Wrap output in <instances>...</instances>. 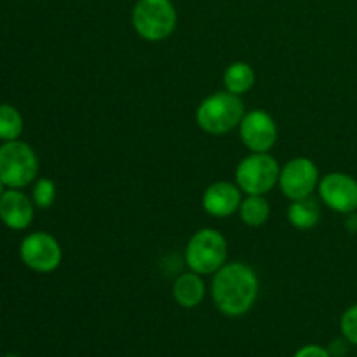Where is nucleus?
I'll return each mask as SVG.
<instances>
[{"mask_svg":"<svg viewBox=\"0 0 357 357\" xmlns=\"http://www.w3.org/2000/svg\"><path fill=\"white\" fill-rule=\"evenodd\" d=\"M20 257L30 271L49 274L61 265L63 251L54 236L49 232H33L21 241Z\"/></svg>","mask_w":357,"mask_h":357,"instance_id":"0eeeda50","label":"nucleus"},{"mask_svg":"<svg viewBox=\"0 0 357 357\" xmlns=\"http://www.w3.org/2000/svg\"><path fill=\"white\" fill-rule=\"evenodd\" d=\"M239 216L244 225L261 227L271 216V204L265 195H246L239 206Z\"/></svg>","mask_w":357,"mask_h":357,"instance_id":"dca6fc26","label":"nucleus"},{"mask_svg":"<svg viewBox=\"0 0 357 357\" xmlns=\"http://www.w3.org/2000/svg\"><path fill=\"white\" fill-rule=\"evenodd\" d=\"M319 169L316 162L307 157H295L281 167L279 188L289 201L312 197L319 187Z\"/></svg>","mask_w":357,"mask_h":357,"instance_id":"6e6552de","label":"nucleus"},{"mask_svg":"<svg viewBox=\"0 0 357 357\" xmlns=\"http://www.w3.org/2000/svg\"><path fill=\"white\" fill-rule=\"evenodd\" d=\"M227 239L216 229H201L185 248V261L192 272L211 275L227 264Z\"/></svg>","mask_w":357,"mask_h":357,"instance_id":"20e7f679","label":"nucleus"},{"mask_svg":"<svg viewBox=\"0 0 357 357\" xmlns=\"http://www.w3.org/2000/svg\"><path fill=\"white\" fill-rule=\"evenodd\" d=\"M23 132V117L20 110L9 103L0 105V139L14 142Z\"/></svg>","mask_w":357,"mask_h":357,"instance_id":"f3484780","label":"nucleus"},{"mask_svg":"<svg viewBox=\"0 0 357 357\" xmlns=\"http://www.w3.org/2000/svg\"><path fill=\"white\" fill-rule=\"evenodd\" d=\"M131 23L143 40L162 42L176 28V7L171 0H138L132 7Z\"/></svg>","mask_w":357,"mask_h":357,"instance_id":"7ed1b4c3","label":"nucleus"},{"mask_svg":"<svg viewBox=\"0 0 357 357\" xmlns=\"http://www.w3.org/2000/svg\"><path fill=\"white\" fill-rule=\"evenodd\" d=\"M206 296V284L201 274L185 272L176 278L173 284V298L183 309H195L202 303Z\"/></svg>","mask_w":357,"mask_h":357,"instance_id":"ddd939ff","label":"nucleus"},{"mask_svg":"<svg viewBox=\"0 0 357 357\" xmlns=\"http://www.w3.org/2000/svg\"><path fill=\"white\" fill-rule=\"evenodd\" d=\"M281 166L268 152H251L236 167V183L246 195H265L279 185Z\"/></svg>","mask_w":357,"mask_h":357,"instance_id":"423d86ee","label":"nucleus"},{"mask_svg":"<svg viewBox=\"0 0 357 357\" xmlns=\"http://www.w3.org/2000/svg\"><path fill=\"white\" fill-rule=\"evenodd\" d=\"M243 190L232 181H215L202 194V208L215 218H227L239 211Z\"/></svg>","mask_w":357,"mask_h":357,"instance_id":"9b49d317","label":"nucleus"},{"mask_svg":"<svg viewBox=\"0 0 357 357\" xmlns=\"http://www.w3.org/2000/svg\"><path fill=\"white\" fill-rule=\"evenodd\" d=\"M56 199V185L54 181L49 178H38L33 185V192H31V201L37 208L49 209Z\"/></svg>","mask_w":357,"mask_h":357,"instance_id":"a211bd4d","label":"nucleus"},{"mask_svg":"<svg viewBox=\"0 0 357 357\" xmlns=\"http://www.w3.org/2000/svg\"><path fill=\"white\" fill-rule=\"evenodd\" d=\"M244 114L246 110L241 96L229 91H220L202 100L195 112V121L208 135L223 136L239 128Z\"/></svg>","mask_w":357,"mask_h":357,"instance_id":"f03ea898","label":"nucleus"},{"mask_svg":"<svg viewBox=\"0 0 357 357\" xmlns=\"http://www.w3.org/2000/svg\"><path fill=\"white\" fill-rule=\"evenodd\" d=\"M6 357H20L17 354H13V352H10V354H7Z\"/></svg>","mask_w":357,"mask_h":357,"instance_id":"b1692460","label":"nucleus"},{"mask_svg":"<svg viewBox=\"0 0 357 357\" xmlns=\"http://www.w3.org/2000/svg\"><path fill=\"white\" fill-rule=\"evenodd\" d=\"M340 331L342 337L351 345L357 347V303L349 307L340 317Z\"/></svg>","mask_w":357,"mask_h":357,"instance_id":"6ab92c4d","label":"nucleus"},{"mask_svg":"<svg viewBox=\"0 0 357 357\" xmlns=\"http://www.w3.org/2000/svg\"><path fill=\"white\" fill-rule=\"evenodd\" d=\"M35 204L21 188H9L0 199V220L10 230H24L31 225Z\"/></svg>","mask_w":357,"mask_h":357,"instance_id":"f8f14e48","label":"nucleus"},{"mask_svg":"<svg viewBox=\"0 0 357 357\" xmlns=\"http://www.w3.org/2000/svg\"><path fill=\"white\" fill-rule=\"evenodd\" d=\"M293 357H333V356H331V352L328 351L326 347H321V345H316V344H309L300 347Z\"/></svg>","mask_w":357,"mask_h":357,"instance_id":"aec40b11","label":"nucleus"},{"mask_svg":"<svg viewBox=\"0 0 357 357\" xmlns=\"http://www.w3.org/2000/svg\"><path fill=\"white\" fill-rule=\"evenodd\" d=\"M321 209L319 202L314 197L298 199L291 201V206L288 208V222L298 230H309L319 223Z\"/></svg>","mask_w":357,"mask_h":357,"instance_id":"2eb2a0df","label":"nucleus"},{"mask_svg":"<svg viewBox=\"0 0 357 357\" xmlns=\"http://www.w3.org/2000/svg\"><path fill=\"white\" fill-rule=\"evenodd\" d=\"M349 345L351 344H349V342L342 337V338H338V340L331 342V345L328 347V351L331 352V356L333 357H344L349 352Z\"/></svg>","mask_w":357,"mask_h":357,"instance_id":"412c9836","label":"nucleus"},{"mask_svg":"<svg viewBox=\"0 0 357 357\" xmlns=\"http://www.w3.org/2000/svg\"><path fill=\"white\" fill-rule=\"evenodd\" d=\"M239 135L250 152H271L278 143V124L268 112L250 110L239 124Z\"/></svg>","mask_w":357,"mask_h":357,"instance_id":"9d476101","label":"nucleus"},{"mask_svg":"<svg viewBox=\"0 0 357 357\" xmlns=\"http://www.w3.org/2000/svg\"><path fill=\"white\" fill-rule=\"evenodd\" d=\"M349 220L345 222V227H347V230L351 234H356L357 232V215L356 213H352V215H347Z\"/></svg>","mask_w":357,"mask_h":357,"instance_id":"4be33fe9","label":"nucleus"},{"mask_svg":"<svg viewBox=\"0 0 357 357\" xmlns=\"http://www.w3.org/2000/svg\"><path fill=\"white\" fill-rule=\"evenodd\" d=\"M258 289L257 272L243 261H230L213 274V302L227 317H241L250 312L258 298Z\"/></svg>","mask_w":357,"mask_h":357,"instance_id":"f257e3e1","label":"nucleus"},{"mask_svg":"<svg viewBox=\"0 0 357 357\" xmlns=\"http://www.w3.org/2000/svg\"><path fill=\"white\" fill-rule=\"evenodd\" d=\"M38 174V157L28 143L21 139L3 142L0 146V180L7 188H24Z\"/></svg>","mask_w":357,"mask_h":357,"instance_id":"39448f33","label":"nucleus"},{"mask_svg":"<svg viewBox=\"0 0 357 357\" xmlns=\"http://www.w3.org/2000/svg\"><path fill=\"white\" fill-rule=\"evenodd\" d=\"M255 79H257L255 77V70L246 61L232 63L223 72V86H225V91L237 94V96H243L248 91L253 89Z\"/></svg>","mask_w":357,"mask_h":357,"instance_id":"4468645a","label":"nucleus"},{"mask_svg":"<svg viewBox=\"0 0 357 357\" xmlns=\"http://www.w3.org/2000/svg\"><path fill=\"white\" fill-rule=\"evenodd\" d=\"M319 197L324 206L338 215L357 213V180L352 174L335 173L324 174L319 180Z\"/></svg>","mask_w":357,"mask_h":357,"instance_id":"1a4fd4ad","label":"nucleus"},{"mask_svg":"<svg viewBox=\"0 0 357 357\" xmlns=\"http://www.w3.org/2000/svg\"><path fill=\"white\" fill-rule=\"evenodd\" d=\"M3 192H6V185H3V181H2V180H0V199H2Z\"/></svg>","mask_w":357,"mask_h":357,"instance_id":"5701e85b","label":"nucleus"}]
</instances>
